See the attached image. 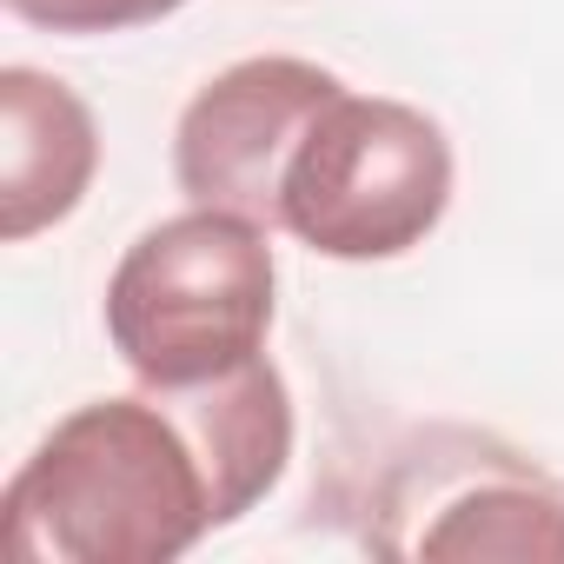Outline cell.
<instances>
[{"mask_svg": "<svg viewBox=\"0 0 564 564\" xmlns=\"http://www.w3.org/2000/svg\"><path fill=\"white\" fill-rule=\"evenodd\" d=\"M339 87H346L339 74L293 61V54H259V61L226 67L180 113V133H173L180 193L193 206H226V213H246L252 226L279 232L286 166Z\"/></svg>", "mask_w": 564, "mask_h": 564, "instance_id": "4", "label": "cell"}, {"mask_svg": "<svg viewBox=\"0 0 564 564\" xmlns=\"http://www.w3.org/2000/svg\"><path fill=\"white\" fill-rule=\"evenodd\" d=\"M293 458L279 366L206 386H147L67 412L0 498V538L28 564H173L246 518Z\"/></svg>", "mask_w": 564, "mask_h": 564, "instance_id": "1", "label": "cell"}, {"mask_svg": "<svg viewBox=\"0 0 564 564\" xmlns=\"http://www.w3.org/2000/svg\"><path fill=\"white\" fill-rule=\"evenodd\" d=\"M8 8L47 34H120V28H147V21L180 14L186 0H8Z\"/></svg>", "mask_w": 564, "mask_h": 564, "instance_id": "7", "label": "cell"}, {"mask_svg": "<svg viewBox=\"0 0 564 564\" xmlns=\"http://www.w3.org/2000/svg\"><path fill=\"white\" fill-rule=\"evenodd\" d=\"M452 206V140L432 113L339 87L306 127L286 186L279 232L326 259H399Z\"/></svg>", "mask_w": 564, "mask_h": 564, "instance_id": "3", "label": "cell"}, {"mask_svg": "<svg viewBox=\"0 0 564 564\" xmlns=\"http://www.w3.org/2000/svg\"><path fill=\"white\" fill-rule=\"evenodd\" d=\"M392 518H419V531L399 538L412 557H564V491L511 458H465L452 491Z\"/></svg>", "mask_w": 564, "mask_h": 564, "instance_id": "6", "label": "cell"}, {"mask_svg": "<svg viewBox=\"0 0 564 564\" xmlns=\"http://www.w3.org/2000/svg\"><path fill=\"white\" fill-rule=\"evenodd\" d=\"M265 226L226 206L160 219L107 279V339L140 386H206L265 352L272 333Z\"/></svg>", "mask_w": 564, "mask_h": 564, "instance_id": "2", "label": "cell"}, {"mask_svg": "<svg viewBox=\"0 0 564 564\" xmlns=\"http://www.w3.org/2000/svg\"><path fill=\"white\" fill-rule=\"evenodd\" d=\"M100 166V133L87 100L34 67L0 74V232L34 239L67 219Z\"/></svg>", "mask_w": 564, "mask_h": 564, "instance_id": "5", "label": "cell"}]
</instances>
